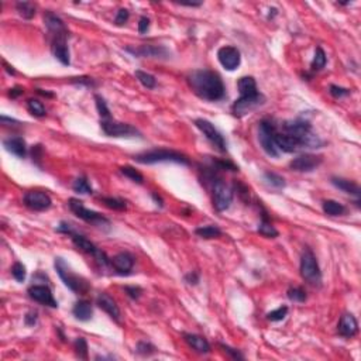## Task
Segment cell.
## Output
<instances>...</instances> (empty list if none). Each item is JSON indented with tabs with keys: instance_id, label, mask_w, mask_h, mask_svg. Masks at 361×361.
I'll return each mask as SVG.
<instances>
[{
	"instance_id": "obj_1",
	"label": "cell",
	"mask_w": 361,
	"mask_h": 361,
	"mask_svg": "<svg viewBox=\"0 0 361 361\" xmlns=\"http://www.w3.org/2000/svg\"><path fill=\"white\" fill-rule=\"evenodd\" d=\"M188 83L193 93L203 101L217 102L226 96V88L222 77L209 69H196L188 75Z\"/></svg>"
},
{
	"instance_id": "obj_2",
	"label": "cell",
	"mask_w": 361,
	"mask_h": 361,
	"mask_svg": "<svg viewBox=\"0 0 361 361\" xmlns=\"http://www.w3.org/2000/svg\"><path fill=\"white\" fill-rule=\"evenodd\" d=\"M237 88L240 92V98L232 106L233 114L236 117H243L246 114H250L253 110L259 107L261 104H264L265 98L257 89L256 79L253 77H243V78L238 79Z\"/></svg>"
},
{
	"instance_id": "obj_3",
	"label": "cell",
	"mask_w": 361,
	"mask_h": 361,
	"mask_svg": "<svg viewBox=\"0 0 361 361\" xmlns=\"http://www.w3.org/2000/svg\"><path fill=\"white\" fill-rule=\"evenodd\" d=\"M134 161L138 164H157V162H175V164H182V165H191L189 158L185 154H180L178 151L174 150H167V148H154L150 151H144L134 155Z\"/></svg>"
},
{
	"instance_id": "obj_4",
	"label": "cell",
	"mask_w": 361,
	"mask_h": 361,
	"mask_svg": "<svg viewBox=\"0 0 361 361\" xmlns=\"http://www.w3.org/2000/svg\"><path fill=\"white\" fill-rule=\"evenodd\" d=\"M55 270L58 272V275H59V278L62 280V282L67 285L72 292L86 293L89 291L88 281L85 278L77 275L75 272H72V270L69 268V265L61 257H56L55 258Z\"/></svg>"
},
{
	"instance_id": "obj_5",
	"label": "cell",
	"mask_w": 361,
	"mask_h": 361,
	"mask_svg": "<svg viewBox=\"0 0 361 361\" xmlns=\"http://www.w3.org/2000/svg\"><path fill=\"white\" fill-rule=\"evenodd\" d=\"M301 275L312 286H320L322 284V272L319 268V262L312 250L309 248L305 250L301 257Z\"/></svg>"
},
{
	"instance_id": "obj_6",
	"label": "cell",
	"mask_w": 361,
	"mask_h": 361,
	"mask_svg": "<svg viewBox=\"0 0 361 361\" xmlns=\"http://www.w3.org/2000/svg\"><path fill=\"white\" fill-rule=\"evenodd\" d=\"M68 206L71 209V212L75 214L77 217L82 219L83 222L90 223L93 226H98V227H104V226H110L109 219H106L104 216H102L101 213L95 212V210H90L88 207L83 206V202L75 199V198H71L68 201Z\"/></svg>"
},
{
	"instance_id": "obj_7",
	"label": "cell",
	"mask_w": 361,
	"mask_h": 361,
	"mask_svg": "<svg viewBox=\"0 0 361 361\" xmlns=\"http://www.w3.org/2000/svg\"><path fill=\"white\" fill-rule=\"evenodd\" d=\"M277 133V126L274 124V122H271L268 119H264L259 122L258 126V141L262 150L265 151L267 155H270L272 158L280 157V151L275 146V141H274V134Z\"/></svg>"
},
{
	"instance_id": "obj_8",
	"label": "cell",
	"mask_w": 361,
	"mask_h": 361,
	"mask_svg": "<svg viewBox=\"0 0 361 361\" xmlns=\"http://www.w3.org/2000/svg\"><path fill=\"white\" fill-rule=\"evenodd\" d=\"M101 127L103 133L109 137H140V131L134 126L127 123H120L110 119H102Z\"/></svg>"
},
{
	"instance_id": "obj_9",
	"label": "cell",
	"mask_w": 361,
	"mask_h": 361,
	"mask_svg": "<svg viewBox=\"0 0 361 361\" xmlns=\"http://www.w3.org/2000/svg\"><path fill=\"white\" fill-rule=\"evenodd\" d=\"M71 236V240H72V243L79 248V250H82L83 253H86V254H90V256H93L95 259L101 264V265H109L110 264V258L106 256V253L104 251H102L101 248H98L90 240H88L85 236H82V234H78V233H72V234H69Z\"/></svg>"
},
{
	"instance_id": "obj_10",
	"label": "cell",
	"mask_w": 361,
	"mask_h": 361,
	"mask_svg": "<svg viewBox=\"0 0 361 361\" xmlns=\"http://www.w3.org/2000/svg\"><path fill=\"white\" fill-rule=\"evenodd\" d=\"M233 202V191L223 180H213V206L217 212H225Z\"/></svg>"
},
{
	"instance_id": "obj_11",
	"label": "cell",
	"mask_w": 361,
	"mask_h": 361,
	"mask_svg": "<svg viewBox=\"0 0 361 361\" xmlns=\"http://www.w3.org/2000/svg\"><path fill=\"white\" fill-rule=\"evenodd\" d=\"M195 126L201 130L203 135L213 144L219 151L226 153L227 151V143H226L225 137L222 135V133L214 127L213 124L210 123L209 120H205V119H198L195 120Z\"/></svg>"
},
{
	"instance_id": "obj_12",
	"label": "cell",
	"mask_w": 361,
	"mask_h": 361,
	"mask_svg": "<svg viewBox=\"0 0 361 361\" xmlns=\"http://www.w3.org/2000/svg\"><path fill=\"white\" fill-rule=\"evenodd\" d=\"M24 205L35 212H43L51 207L52 201L48 193L43 191H28L24 195Z\"/></svg>"
},
{
	"instance_id": "obj_13",
	"label": "cell",
	"mask_w": 361,
	"mask_h": 361,
	"mask_svg": "<svg viewBox=\"0 0 361 361\" xmlns=\"http://www.w3.org/2000/svg\"><path fill=\"white\" fill-rule=\"evenodd\" d=\"M323 162V158L315 154H302L293 158L289 162V168L296 172H312Z\"/></svg>"
},
{
	"instance_id": "obj_14",
	"label": "cell",
	"mask_w": 361,
	"mask_h": 361,
	"mask_svg": "<svg viewBox=\"0 0 361 361\" xmlns=\"http://www.w3.org/2000/svg\"><path fill=\"white\" fill-rule=\"evenodd\" d=\"M217 59H219V62L222 64V67L225 69L234 71V69L238 68L240 62H241V55H240V51L237 50L236 47L226 45V47H222L217 51Z\"/></svg>"
},
{
	"instance_id": "obj_15",
	"label": "cell",
	"mask_w": 361,
	"mask_h": 361,
	"mask_svg": "<svg viewBox=\"0 0 361 361\" xmlns=\"http://www.w3.org/2000/svg\"><path fill=\"white\" fill-rule=\"evenodd\" d=\"M27 292H28V296L38 304L50 306V308H58V302L52 295V291L47 285H37L35 284V285H31L28 288Z\"/></svg>"
},
{
	"instance_id": "obj_16",
	"label": "cell",
	"mask_w": 361,
	"mask_h": 361,
	"mask_svg": "<svg viewBox=\"0 0 361 361\" xmlns=\"http://www.w3.org/2000/svg\"><path fill=\"white\" fill-rule=\"evenodd\" d=\"M274 141H275V146L278 148L280 153H295L298 148H301L302 144L301 141L292 134H288V133H280L277 130V133L274 134Z\"/></svg>"
},
{
	"instance_id": "obj_17",
	"label": "cell",
	"mask_w": 361,
	"mask_h": 361,
	"mask_svg": "<svg viewBox=\"0 0 361 361\" xmlns=\"http://www.w3.org/2000/svg\"><path fill=\"white\" fill-rule=\"evenodd\" d=\"M110 265L117 274L129 275L133 270V267H134V257L130 253H126V251L119 253L113 258H110Z\"/></svg>"
},
{
	"instance_id": "obj_18",
	"label": "cell",
	"mask_w": 361,
	"mask_h": 361,
	"mask_svg": "<svg viewBox=\"0 0 361 361\" xmlns=\"http://www.w3.org/2000/svg\"><path fill=\"white\" fill-rule=\"evenodd\" d=\"M96 304L98 306L103 309L107 315L112 317L113 320H116L117 323H120V309H119V305L116 304V301L113 299L110 295H107V293L102 292L98 295V298H96Z\"/></svg>"
},
{
	"instance_id": "obj_19",
	"label": "cell",
	"mask_w": 361,
	"mask_h": 361,
	"mask_svg": "<svg viewBox=\"0 0 361 361\" xmlns=\"http://www.w3.org/2000/svg\"><path fill=\"white\" fill-rule=\"evenodd\" d=\"M68 35H58L54 37L52 40V54L56 59L62 64V65H69L71 64V58H69V48L67 44Z\"/></svg>"
},
{
	"instance_id": "obj_20",
	"label": "cell",
	"mask_w": 361,
	"mask_h": 361,
	"mask_svg": "<svg viewBox=\"0 0 361 361\" xmlns=\"http://www.w3.org/2000/svg\"><path fill=\"white\" fill-rule=\"evenodd\" d=\"M357 332H359V323H357L354 316L350 315V313H344L340 317L337 325V333L341 337H353L357 335Z\"/></svg>"
},
{
	"instance_id": "obj_21",
	"label": "cell",
	"mask_w": 361,
	"mask_h": 361,
	"mask_svg": "<svg viewBox=\"0 0 361 361\" xmlns=\"http://www.w3.org/2000/svg\"><path fill=\"white\" fill-rule=\"evenodd\" d=\"M44 24L47 26L48 31L52 33L54 37L58 35H68V28L65 27L64 22L54 14L52 11H47L44 14Z\"/></svg>"
},
{
	"instance_id": "obj_22",
	"label": "cell",
	"mask_w": 361,
	"mask_h": 361,
	"mask_svg": "<svg viewBox=\"0 0 361 361\" xmlns=\"http://www.w3.org/2000/svg\"><path fill=\"white\" fill-rule=\"evenodd\" d=\"M3 146L6 148V151H9L10 154L16 155L19 158H24L27 155V144L24 141L23 137H9L6 140H3Z\"/></svg>"
},
{
	"instance_id": "obj_23",
	"label": "cell",
	"mask_w": 361,
	"mask_h": 361,
	"mask_svg": "<svg viewBox=\"0 0 361 361\" xmlns=\"http://www.w3.org/2000/svg\"><path fill=\"white\" fill-rule=\"evenodd\" d=\"M183 338H185V341H186L195 351H198V353H201V354H207V353H210V344H209V341H207L205 337H202V336H199V335H192V333H185V335H183Z\"/></svg>"
},
{
	"instance_id": "obj_24",
	"label": "cell",
	"mask_w": 361,
	"mask_h": 361,
	"mask_svg": "<svg viewBox=\"0 0 361 361\" xmlns=\"http://www.w3.org/2000/svg\"><path fill=\"white\" fill-rule=\"evenodd\" d=\"M72 313L75 316V319H78L80 322H88L92 319L93 315V309H92V304L86 299H80L72 308Z\"/></svg>"
},
{
	"instance_id": "obj_25",
	"label": "cell",
	"mask_w": 361,
	"mask_h": 361,
	"mask_svg": "<svg viewBox=\"0 0 361 361\" xmlns=\"http://www.w3.org/2000/svg\"><path fill=\"white\" fill-rule=\"evenodd\" d=\"M127 51L133 52L134 55L138 56H154V58H161V56L168 55V51L164 47H155V45H143L140 48H127Z\"/></svg>"
},
{
	"instance_id": "obj_26",
	"label": "cell",
	"mask_w": 361,
	"mask_h": 361,
	"mask_svg": "<svg viewBox=\"0 0 361 361\" xmlns=\"http://www.w3.org/2000/svg\"><path fill=\"white\" fill-rule=\"evenodd\" d=\"M332 183L340 189V191L346 192V193H349V195H354V196H360V186L356 183V182H353V180H344V178H336V177H333L332 178Z\"/></svg>"
},
{
	"instance_id": "obj_27",
	"label": "cell",
	"mask_w": 361,
	"mask_h": 361,
	"mask_svg": "<svg viewBox=\"0 0 361 361\" xmlns=\"http://www.w3.org/2000/svg\"><path fill=\"white\" fill-rule=\"evenodd\" d=\"M257 232H258L259 234H262L264 237H268V238H275V237H278V230L272 226L270 220H268V216L267 213L264 212L262 214V219H261V222H259L258 225V229H257Z\"/></svg>"
},
{
	"instance_id": "obj_28",
	"label": "cell",
	"mask_w": 361,
	"mask_h": 361,
	"mask_svg": "<svg viewBox=\"0 0 361 361\" xmlns=\"http://www.w3.org/2000/svg\"><path fill=\"white\" fill-rule=\"evenodd\" d=\"M196 236H199L201 238L205 240H212V238H219L222 236V230L217 227V226H202V227H198L195 230Z\"/></svg>"
},
{
	"instance_id": "obj_29",
	"label": "cell",
	"mask_w": 361,
	"mask_h": 361,
	"mask_svg": "<svg viewBox=\"0 0 361 361\" xmlns=\"http://www.w3.org/2000/svg\"><path fill=\"white\" fill-rule=\"evenodd\" d=\"M323 212L329 216H343V214L347 212L346 206L338 203L337 201H325L323 202Z\"/></svg>"
},
{
	"instance_id": "obj_30",
	"label": "cell",
	"mask_w": 361,
	"mask_h": 361,
	"mask_svg": "<svg viewBox=\"0 0 361 361\" xmlns=\"http://www.w3.org/2000/svg\"><path fill=\"white\" fill-rule=\"evenodd\" d=\"M326 62H327L326 52L323 51V48H322V47H317L315 51L313 61H312V64H310V69H312L313 72H316V71H320V69H323V68L326 67Z\"/></svg>"
},
{
	"instance_id": "obj_31",
	"label": "cell",
	"mask_w": 361,
	"mask_h": 361,
	"mask_svg": "<svg viewBox=\"0 0 361 361\" xmlns=\"http://www.w3.org/2000/svg\"><path fill=\"white\" fill-rule=\"evenodd\" d=\"M135 78L137 80L147 88V89H154L155 86H157V79L155 77H153L151 74H148V72H144V71H135L134 72Z\"/></svg>"
},
{
	"instance_id": "obj_32",
	"label": "cell",
	"mask_w": 361,
	"mask_h": 361,
	"mask_svg": "<svg viewBox=\"0 0 361 361\" xmlns=\"http://www.w3.org/2000/svg\"><path fill=\"white\" fill-rule=\"evenodd\" d=\"M27 110L35 117H44L47 114L45 106L43 104V102H40L38 99H28L27 101Z\"/></svg>"
},
{
	"instance_id": "obj_33",
	"label": "cell",
	"mask_w": 361,
	"mask_h": 361,
	"mask_svg": "<svg viewBox=\"0 0 361 361\" xmlns=\"http://www.w3.org/2000/svg\"><path fill=\"white\" fill-rule=\"evenodd\" d=\"M72 189L79 193V195H90L92 193V186H90V183L88 182V180L85 178V177H79L77 180H74V183H72Z\"/></svg>"
},
{
	"instance_id": "obj_34",
	"label": "cell",
	"mask_w": 361,
	"mask_h": 361,
	"mask_svg": "<svg viewBox=\"0 0 361 361\" xmlns=\"http://www.w3.org/2000/svg\"><path fill=\"white\" fill-rule=\"evenodd\" d=\"M16 9L19 11V14L23 16L24 19H27V20L33 19L34 16H35V7H34L31 3H28V1H19L16 4Z\"/></svg>"
},
{
	"instance_id": "obj_35",
	"label": "cell",
	"mask_w": 361,
	"mask_h": 361,
	"mask_svg": "<svg viewBox=\"0 0 361 361\" xmlns=\"http://www.w3.org/2000/svg\"><path fill=\"white\" fill-rule=\"evenodd\" d=\"M264 178H265V180L270 183L271 186H274V188H277V189H282V188H285V185H286V182H285V180L282 178L281 175H278V174H275V172H271V171L264 172Z\"/></svg>"
},
{
	"instance_id": "obj_36",
	"label": "cell",
	"mask_w": 361,
	"mask_h": 361,
	"mask_svg": "<svg viewBox=\"0 0 361 361\" xmlns=\"http://www.w3.org/2000/svg\"><path fill=\"white\" fill-rule=\"evenodd\" d=\"M288 298L292 301V302H298V304H302L306 301V298H308V295H306V291H305L304 288H301V286H291L289 289H288Z\"/></svg>"
},
{
	"instance_id": "obj_37",
	"label": "cell",
	"mask_w": 361,
	"mask_h": 361,
	"mask_svg": "<svg viewBox=\"0 0 361 361\" xmlns=\"http://www.w3.org/2000/svg\"><path fill=\"white\" fill-rule=\"evenodd\" d=\"M102 202L104 203V206H107L109 209H113V210H126L127 209L126 201L119 199V198H112V196L102 198Z\"/></svg>"
},
{
	"instance_id": "obj_38",
	"label": "cell",
	"mask_w": 361,
	"mask_h": 361,
	"mask_svg": "<svg viewBox=\"0 0 361 361\" xmlns=\"http://www.w3.org/2000/svg\"><path fill=\"white\" fill-rule=\"evenodd\" d=\"M120 172L123 174L124 177H127V178H130V180H133V182H135V183H143L144 182V177L137 171L135 168H133V167H130V165H126V167H122L120 168Z\"/></svg>"
},
{
	"instance_id": "obj_39",
	"label": "cell",
	"mask_w": 361,
	"mask_h": 361,
	"mask_svg": "<svg viewBox=\"0 0 361 361\" xmlns=\"http://www.w3.org/2000/svg\"><path fill=\"white\" fill-rule=\"evenodd\" d=\"M74 347H75V353H77V357L82 359V360H88V343L83 337H78L74 343Z\"/></svg>"
},
{
	"instance_id": "obj_40",
	"label": "cell",
	"mask_w": 361,
	"mask_h": 361,
	"mask_svg": "<svg viewBox=\"0 0 361 361\" xmlns=\"http://www.w3.org/2000/svg\"><path fill=\"white\" fill-rule=\"evenodd\" d=\"M95 101H96V109H98L102 119H110V110H109L104 99L101 95H95Z\"/></svg>"
},
{
	"instance_id": "obj_41",
	"label": "cell",
	"mask_w": 361,
	"mask_h": 361,
	"mask_svg": "<svg viewBox=\"0 0 361 361\" xmlns=\"http://www.w3.org/2000/svg\"><path fill=\"white\" fill-rule=\"evenodd\" d=\"M11 275L14 277V280L17 282H24L26 280V275H27V272H26V267L23 265L22 262H14L13 264V267H11Z\"/></svg>"
},
{
	"instance_id": "obj_42",
	"label": "cell",
	"mask_w": 361,
	"mask_h": 361,
	"mask_svg": "<svg viewBox=\"0 0 361 361\" xmlns=\"http://www.w3.org/2000/svg\"><path fill=\"white\" fill-rule=\"evenodd\" d=\"M135 351L138 354H141V356H151V354H154L157 351V349L151 343H148V341H138L137 343V347H135Z\"/></svg>"
},
{
	"instance_id": "obj_43",
	"label": "cell",
	"mask_w": 361,
	"mask_h": 361,
	"mask_svg": "<svg viewBox=\"0 0 361 361\" xmlns=\"http://www.w3.org/2000/svg\"><path fill=\"white\" fill-rule=\"evenodd\" d=\"M288 315V308L286 306H281L275 310H271L270 313H267V319L271 322H280L282 319H285V316Z\"/></svg>"
},
{
	"instance_id": "obj_44",
	"label": "cell",
	"mask_w": 361,
	"mask_h": 361,
	"mask_svg": "<svg viewBox=\"0 0 361 361\" xmlns=\"http://www.w3.org/2000/svg\"><path fill=\"white\" fill-rule=\"evenodd\" d=\"M329 92L333 98L336 99H340V98H344V96H349L351 93V90L347 89V88H341V86H337V85H330L329 86Z\"/></svg>"
},
{
	"instance_id": "obj_45",
	"label": "cell",
	"mask_w": 361,
	"mask_h": 361,
	"mask_svg": "<svg viewBox=\"0 0 361 361\" xmlns=\"http://www.w3.org/2000/svg\"><path fill=\"white\" fill-rule=\"evenodd\" d=\"M124 292L127 293L131 299L135 301V299H138L141 296L143 289L140 286H135V285H127V286H124Z\"/></svg>"
},
{
	"instance_id": "obj_46",
	"label": "cell",
	"mask_w": 361,
	"mask_h": 361,
	"mask_svg": "<svg viewBox=\"0 0 361 361\" xmlns=\"http://www.w3.org/2000/svg\"><path fill=\"white\" fill-rule=\"evenodd\" d=\"M129 17H130V11L127 10V9H120V10L117 11V14H116V19H114L116 26H123V24H126L127 20H129Z\"/></svg>"
},
{
	"instance_id": "obj_47",
	"label": "cell",
	"mask_w": 361,
	"mask_h": 361,
	"mask_svg": "<svg viewBox=\"0 0 361 361\" xmlns=\"http://www.w3.org/2000/svg\"><path fill=\"white\" fill-rule=\"evenodd\" d=\"M220 347L223 349L226 354L230 357V359H233V360H243L244 359V356L236 349H232V347H229V346H225V344H220Z\"/></svg>"
},
{
	"instance_id": "obj_48",
	"label": "cell",
	"mask_w": 361,
	"mask_h": 361,
	"mask_svg": "<svg viewBox=\"0 0 361 361\" xmlns=\"http://www.w3.org/2000/svg\"><path fill=\"white\" fill-rule=\"evenodd\" d=\"M214 164L217 165V169H227V171H238V167L234 165L232 161H227V159H217L214 161Z\"/></svg>"
},
{
	"instance_id": "obj_49",
	"label": "cell",
	"mask_w": 361,
	"mask_h": 361,
	"mask_svg": "<svg viewBox=\"0 0 361 361\" xmlns=\"http://www.w3.org/2000/svg\"><path fill=\"white\" fill-rule=\"evenodd\" d=\"M37 319H38V313L35 310H31V312H28L27 315L24 316V323L27 326H34L37 323Z\"/></svg>"
},
{
	"instance_id": "obj_50",
	"label": "cell",
	"mask_w": 361,
	"mask_h": 361,
	"mask_svg": "<svg viewBox=\"0 0 361 361\" xmlns=\"http://www.w3.org/2000/svg\"><path fill=\"white\" fill-rule=\"evenodd\" d=\"M185 281L188 282L189 285H198V282H199V272L198 271H191L189 274L185 275Z\"/></svg>"
},
{
	"instance_id": "obj_51",
	"label": "cell",
	"mask_w": 361,
	"mask_h": 361,
	"mask_svg": "<svg viewBox=\"0 0 361 361\" xmlns=\"http://www.w3.org/2000/svg\"><path fill=\"white\" fill-rule=\"evenodd\" d=\"M148 28H150V19L146 17V16H143V17L140 19V22H138V33L140 34L147 33Z\"/></svg>"
},
{
	"instance_id": "obj_52",
	"label": "cell",
	"mask_w": 361,
	"mask_h": 361,
	"mask_svg": "<svg viewBox=\"0 0 361 361\" xmlns=\"http://www.w3.org/2000/svg\"><path fill=\"white\" fill-rule=\"evenodd\" d=\"M77 80H74V82H78L80 85H86V86H89V88H93V86H96V83L93 82V79L92 78H75Z\"/></svg>"
},
{
	"instance_id": "obj_53",
	"label": "cell",
	"mask_w": 361,
	"mask_h": 361,
	"mask_svg": "<svg viewBox=\"0 0 361 361\" xmlns=\"http://www.w3.org/2000/svg\"><path fill=\"white\" fill-rule=\"evenodd\" d=\"M23 88H20V86H16V88H11L10 90H9V98H11V99H16V98H19L20 95H23Z\"/></svg>"
},
{
	"instance_id": "obj_54",
	"label": "cell",
	"mask_w": 361,
	"mask_h": 361,
	"mask_svg": "<svg viewBox=\"0 0 361 361\" xmlns=\"http://www.w3.org/2000/svg\"><path fill=\"white\" fill-rule=\"evenodd\" d=\"M0 120H1V123L6 126V123H10V126H17V124H20L19 120H14V119H10V117H7V116H1L0 117Z\"/></svg>"
},
{
	"instance_id": "obj_55",
	"label": "cell",
	"mask_w": 361,
	"mask_h": 361,
	"mask_svg": "<svg viewBox=\"0 0 361 361\" xmlns=\"http://www.w3.org/2000/svg\"><path fill=\"white\" fill-rule=\"evenodd\" d=\"M180 6H189V7H198V6H201L202 3H185V1H180Z\"/></svg>"
},
{
	"instance_id": "obj_56",
	"label": "cell",
	"mask_w": 361,
	"mask_h": 361,
	"mask_svg": "<svg viewBox=\"0 0 361 361\" xmlns=\"http://www.w3.org/2000/svg\"><path fill=\"white\" fill-rule=\"evenodd\" d=\"M153 198H154V201L157 202V205H159V206H162V199L158 196L157 193H153Z\"/></svg>"
},
{
	"instance_id": "obj_57",
	"label": "cell",
	"mask_w": 361,
	"mask_h": 361,
	"mask_svg": "<svg viewBox=\"0 0 361 361\" xmlns=\"http://www.w3.org/2000/svg\"><path fill=\"white\" fill-rule=\"evenodd\" d=\"M4 67H6V71H7L9 74H11V75H16V71L13 69V67H9V65H7L6 62H4Z\"/></svg>"
}]
</instances>
